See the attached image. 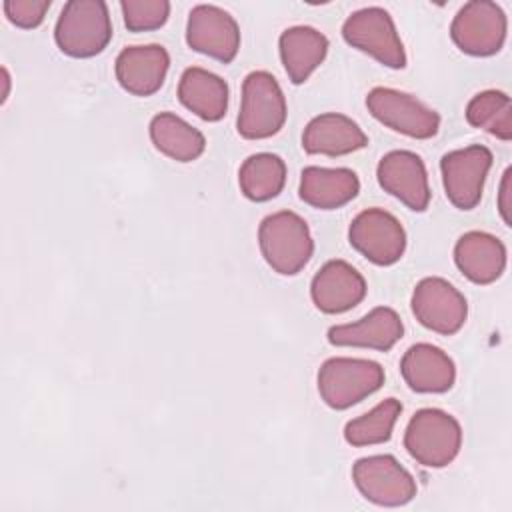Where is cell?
I'll use <instances>...</instances> for the list:
<instances>
[{"mask_svg":"<svg viewBox=\"0 0 512 512\" xmlns=\"http://www.w3.org/2000/svg\"><path fill=\"white\" fill-rule=\"evenodd\" d=\"M258 246L266 264L280 276H296L314 254L310 228L292 210L272 212L260 222Z\"/></svg>","mask_w":512,"mask_h":512,"instance_id":"obj_1","label":"cell"},{"mask_svg":"<svg viewBox=\"0 0 512 512\" xmlns=\"http://www.w3.org/2000/svg\"><path fill=\"white\" fill-rule=\"evenodd\" d=\"M112 40V18L102 0H70L60 10L54 42L70 58H92Z\"/></svg>","mask_w":512,"mask_h":512,"instance_id":"obj_2","label":"cell"},{"mask_svg":"<svg viewBox=\"0 0 512 512\" xmlns=\"http://www.w3.org/2000/svg\"><path fill=\"white\" fill-rule=\"evenodd\" d=\"M288 116V106L278 80L266 70L246 74L242 82L236 130L246 140H266L278 134Z\"/></svg>","mask_w":512,"mask_h":512,"instance_id":"obj_3","label":"cell"},{"mask_svg":"<svg viewBox=\"0 0 512 512\" xmlns=\"http://www.w3.org/2000/svg\"><path fill=\"white\" fill-rule=\"evenodd\" d=\"M384 368L368 358L334 356L318 368L316 384L322 402L332 410H346L384 384Z\"/></svg>","mask_w":512,"mask_h":512,"instance_id":"obj_4","label":"cell"},{"mask_svg":"<svg viewBox=\"0 0 512 512\" xmlns=\"http://www.w3.org/2000/svg\"><path fill=\"white\" fill-rule=\"evenodd\" d=\"M404 448L418 464L444 468L462 448V426L446 410L420 408L406 424Z\"/></svg>","mask_w":512,"mask_h":512,"instance_id":"obj_5","label":"cell"},{"mask_svg":"<svg viewBox=\"0 0 512 512\" xmlns=\"http://www.w3.org/2000/svg\"><path fill=\"white\" fill-rule=\"evenodd\" d=\"M342 38L348 46L372 56L380 64L402 70L406 66V50L388 10L366 6L352 12L342 24Z\"/></svg>","mask_w":512,"mask_h":512,"instance_id":"obj_6","label":"cell"},{"mask_svg":"<svg viewBox=\"0 0 512 512\" xmlns=\"http://www.w3.org/2000/svg\"><path fill=\"white\" fill-rule=\"evenodd\" d=\"M508 20L504 10L490 0L466 2L450 22L452 42L468 56H494L506 42Z\"/></svg>","mask_w":512,"mask_h":512,"instance_id":"obj_7","label":"cell"},{"mask_svg":"<svg viewBox=\"0 0 512 512\" xmlns=\"http://www.w3.org/2000/svg\"><path fill=\"white\" fill-rule=\"evenodd\" d=\"M366 108L380 124L416 140H428L440 130V116L408 92L376 86L366 94Z\"/></svg>","mask_w":512,"mask_h":512,"instance_id":"obj_8","label":"cell"},{"mask_svg":"<svg viewBox=\"0 0 512 512\" xmlns=\"http://www.w3.org/2000/svg\"><path fill=\"white\" fill-rule=\"evenodd\" d=\"M352 480L368 502L386 508L404 506L418 492L414 476L392 454L358 458L352 466Z\"/></svg>","mask_w":512,"mask_h":512,"instance_id":"obj_9","label":"cell"},{"mask_svg":"<svg viewBox=\"0 0 512 512\" xmlns=\"http://www.w3.org/2000/svg\"><path fill=\"white\" fill-rule=\"evenodd\" d=\"M350 246L376 266L396 264L406 250V230L400 220L384 208L358 212L348 226Z\"/></svg>","mask_w":512,"mask_h":512,"instance_id":"obj_10","label":"cell"},{"mask_svg":"<svg viewBox=\"0 0 512 512\" xmlns=\"http://www.w3.org/2000/svg\"><path fill=\"white\" fill-rule=\"evenodd\" d=\"M492 160L490 148L482 144L450 150L440 158L442 186L452 206L472 210L480 204Z\"/></svg>","mask_w":512,"mask_h":512,"instance_id":"obj_11","label":"cell"},{"mask_svg":"<svg viewBox=\"0 0 512 512\" xmlns=\"http://www.w3.org/2000/svg\"><path fill=\"white\" fill-rule=\"evenodd\" d=\"M410 308L424 328L442 336L456 334L468 318L464 294L440 276H426L414 286Z\"/></svg>","mask_w":512,"mask_h":512,"instance_id":"obj_12","label":"cell"},{"mask_svg":"<svg viewBox=\"0 0 512 512\" xmlns=\"http://www.w3.org/2000/svg\"><path fill=\"white\" fill-rule=\"evenodd\" d=\"M186 44L194 52L230 64L240 48V26L224 8L196 4L188 12Z\"/></svg>","mask_w":512,"mask_h":512,"instance_id":"obj_13","label":"cell"},{"mask_svg":"<svg viewBox=\"0 0 512 512\" xmlns=\"http://www.w3.org/2000/svg\"><path fill=\"white\" fill-rule=\"evenodd\" d=\"M376 180L384 192L414 212L430 204V184L424 160L410 150H392L376 166Z\"/></svg>","mask_w":512,"mask_h":512,"instance_id":"obj_14","label":"cell"},{"mask_svg":"<svg viewBox=\"0 0 512 512\" xmlns=\"http://www.w3.org/2000/svg\"><path fill=\"white\" fill-rule=\"evenodd\" d=\"M364 276L346 260H328L310 282V298L324 314H342L366 298Z\"/></svg>","mask_w":512,"mask_h":512,"instance_id":"obj_15","label":"cell"},{"mask_svg":"<svg viewBox=\"0 0 512 512\" xmlns=\"http://www.w3.org/2000/svg\"><path fill=\"white\" fill-rule=\"evenodd\" d=\"M170 54L160 44L126 46L120 50L114 62V74L118 84L132 96L156 94L168 74Z\"/></svg>","mask_w":512,"mask_h":512,"instance_id":"obj_16","label":"cell"},{"mask_svg":"<svg viewBox=\"0 0 512 512\" xmlns=\"http://www.w3.org/2000/svg\"><path fill=\"white\" fill-rule=\"evenodd\" d=\"M404 336V324L400 314L390 306H376L356 322L330 326L326 340L332 346L372 348L388 352Z\"/></svg>","mask_w":512,"mask_h":512,"instance_id":"obj_17","label":"cell"},{"mask_svg":"<svg viewBox=\"0 0 512 512\" xmlns=\"http://www.w3.org/2000/svg\"><path fill=\"white\" fill-rule=\"evenodd\" d=\"M400 374L408 388L418 394H442L456 382V364L442 348L418 342L404 352Z\"/></svg>","mask_w":512,"mask_h":512,"instance_id":"obj_18","label":"cell"},{"mask_svg":"<svg viewBox=\"0 0 512 512\" xmlns=\"http://www.w3.org/2000/svg\"><path fill=\"white\" fill-rule=\"evenodd\" d=\"M454 264L470 282L492 284L506 270V246L490 232H464L454 244Z\"/></svg>","mask_w":512,"mask_h":512,"instance_id":"obj_19","label":"cell"},{"mask_svg":"<svg viewBox=\"0 0 512 512\" xmlns=\"http://www.w3.org/2000/svg\"><path fill=\"white\" fill-rule=\"evenodd\" d=\"M368 144L364 130L346 114L324 112L314 116L302 132V148L306 154L346 156Z\"/></svg>","mask_w":512,"mask_h":512,"instance_id":"obj_20","label":"cell"},{"mask_svg":"<svg viewBox=\"0 0 512 512\" xmlns=\"http://www.w3.org/2000/svg\"><path fill=\"white\" fill-rule=\"evenodd\" d=\"M360 192V178L350 168L306 166L300 172L298 196L318 210H336L352 202Z\"/></svg>","mask_w":512,"mask_h":512,"instance_id":"obj_21","label":"cell"},{"mask_svg":"<svg viewBox=\"0 0 512 512\" xmlns=\"http://www.w3.org/2000/svg\"><path fill=\"white\" fill-rule=\"evenodd\" d=\"M328 38L312 26H290L278 38L282 66L292 84H304L328 54Z\"/></svg>","mask_w":512,"mask_h":512,"instance_id":"obj_22","label":"cell"},{"mask_svg":"<svg viewBox=\"0 0 512 512\" xmlns=\"http://www.w3.org/2000/svg\"><path fill=\"white\" fill-rule=\"evenodd\" d=\"M228 94L226 80L200 66L186 68L178 82L182 106L206 122H218L226 116Z\"/></svg>","mask_w":512,"mask_h":512,"instance_id":"obj_23","label":"cell"},{"mask_svg":"<svg viewBox=\"0 0 512 512\" xmlns=\"http://www.w3.org/2000/svg\"><path fill=\"white\" fill-rule=\"evenodd\" d=\"M148 134L160 154L182 164L194 162L206 150L204 134L174 112H158L152 116Z\"/></svg>","mask_w":512,"mask_h":512,"instance_id":"obj_24","label":"cell"},{"mask_svg":"<svg viewBox=\"0 0 512 512\" xmlns=\"http://www.w3.org/2000/svg\"><path fill=\"white\" fill-rule=\"evenodd\" d=\"M286 184V164L278 154L256 152L238 168L240 192L252 202L276 198Z\"/></svg>","mask_w":512,"mask_h":512,"instance_id":"obj_25","label":"cell"},{"mask_svg":"<svg viewBox=\"0 0 512 512\" xmlns=\"http://www.w3.org/2000/svg\"><path fill=\"white\" fill-rule=\"evenodd\" d=\"M402 414V404L396 398H384L366 414L352 418L344 426V440L350 446H376L392 438L398 416Z\"/></svg>","mask_w":512,"mask_h":512,"instance_id":"obj_26","label":"cell"},{"mask_svg":"<svg viewBox=\"0 0 512 512\" xmlns=\"http://www.w3.org/2000/svg\"><path fill=\"white\" fill-rule=\"evenodd\" d=\"M466 120L470 126L496 136L498 140H512V104L502 90H482L466 104Z\"/></svg>","mask_w":512,"mask_h":512,"instance_id":"obj_27","label":"cell"},{"mask_svg":"<svg viewBox=\"0 0 512 512\" xmlns=\"http://www.w3.org/2000/svg\"><path fill=\"white\" fill-rule=\"evenodd\" d=\"M120 10L130 32H148L162 28L170 16L166 0H122Z\"/></svg>","mask_w":512,"mask_h":512,"instance_id":"obj_28","label":"cell"},{"mask_svg":"<svg viewBox=\"0 0 512 512\" xmlns=\"http://www.w3.org/2000/svg\"><path fill=\"white\" fill-rule=\"evenodd\" d=\"M50 0H6L2 4L6 18L18 28H36L44 22L46 12L50 10Z\"/></svg>","mask_w":512,"mask_h":512,"instance_id":"obj_29","label":"cell"},{"mask_svg":"<svg viewBox=\"0 0 512 512\" xmlns=\"http://www.w3.org/2000/svg\"><path fill=\"white\" fill-rule=\"evenodd\" d=\"M510 176H512V168L508 166L502 174V180H500V188H498V212H500V218L506 226H512V218H510V208H512V186H510Z\"/></svg>","mask_w":512,"mask_h":512,"instance_id":"obj_30","label":"cell"},{"mask_svg":"<svg viewBox=\"0 0 512 512\" xmlns=\"http://www.w3.org/2000/svg\"><path fill=\"white\" fill-rule=\"evenodd\" d=\"M2 80H4V92H2V104L6 102L8 94H10V74L6 68H2Z\"/></svg>","mask_w":512,"mask_h":512,"instance_id":"obj_31","label":"cell"}]
</instances>
